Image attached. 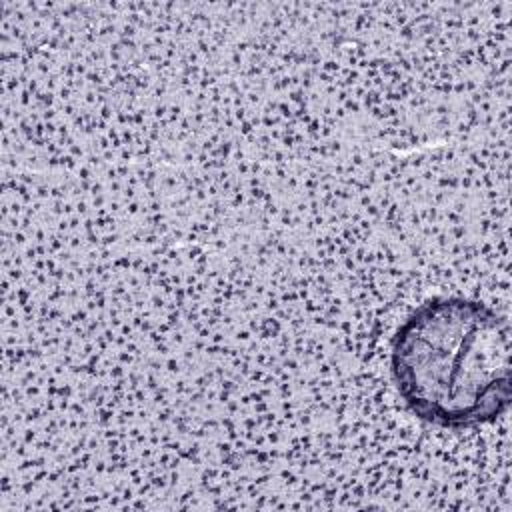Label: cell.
<instances>
[{"mask_svg":"<svg viewBox=\"0 0 512 512\" xmlns=\"http://www.w3.org/2000/svg\"><path fill=\"white\" fill-rule=\"evenodd\" d=\"M390 378L406 410L430 426L492 424L512 404L510 322L476 298H426L392 334Z\"/></svg>","mask_w":512,"mask_h":512,"instance_id":"obj_1","label":"cell"}]
</instances>
